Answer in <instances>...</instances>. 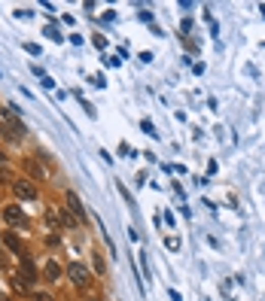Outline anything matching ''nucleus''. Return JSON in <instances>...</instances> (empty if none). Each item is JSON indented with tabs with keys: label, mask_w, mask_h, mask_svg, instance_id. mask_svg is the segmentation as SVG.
<instances>
[{
	"label": "nucleus",
	"mask_w": 265,
	"mask_h": 301,
	"mask_svg": "<svg viewBox=\"0 0 265 301\" xmlns=\"http://www.w3.org/2000/svg\"><path fill=\"white\" fill-rule=\"evenodd\" d=\"M3 134H6L9 140H21V137H24V125L15 119V110H12V107L3 110Z\"/></svg>",
	"instance_id": "1"
},
{
	"label": "nucleus",
	"mask_w": 265,
	"mask_h": 301,
	"mask_svg": "<svg viewBox=\"0 0 265 301\" xmlns=\"http://www.w3.org/2000/svg\"><path fill=\"white\" fill-rule=\"evenodd\" d=\"M3 244H6L15 256H21V253H24V250H21V241L15 238V231H6V235H3Z\"/></svg>",
	"instance_id": "7"
},
{
	"label": "nucleus",
	"mask_w": 265,
	"mask_h": 301,
	"mask_svg": "<svg viewBox=\"0 0 265 301\" xmlns=\"http://www.w3.org/2000/svg\"><path fill=\"white\" fill-rule=\"evenodd\" d=\"M24 49H27L31 55H40V46H37V43H24Z\"/></svg>",
	"instance_id": "13"
},
{
	"label": "nucleus",
	"mask_w": 265,
	"mask_h": 301,
	"mask_svg": "<svg viewBox=\"0 0 265 301\" xmlns=\"http://www.w3.org/2000/svg\"><path fill=\"white\" fill-rule=\"evenodd\" d=\"M12 192H15V198H21V201L37 198V186H34L31 180H15V183H12Z\"/></svg>",
	"instance_id": "3"
},
{
	"label": "nucleus",
	"mask_w": 265,
	"mask_h": 301,
	"mask_svg": "<svg viewBox=\"0 0 265 301\" xmlns=\"http://www.w3.org/2000/svg\"><path fill=\"white\" fill-rule=\"evenodd\" d=\"M3 219H6L9 225H24V210H21V207H6V210H3Z\"/></svg>",
	"instance_id": "5"
},
{
	"label": "nucleus",
	"mask_w": 265,
	"mask_h": 301,
	"mask_svg": "<svg viewBox=\"0 0 265 301\" xmlns=\"http://www.w3.org/2000/svg\"><path fill=\"white\" fill-rule=\"evenodd\" d=\"M46 222L58 231V225H61V213H58V210H52V207H46Z\"/></svg>",
	"instance_id": "8"
},
{
	"label": "nucleus",
	"mask_w": 265,
	"mask_h": 301,
	"mask_svg": "<svg viewBox=\"0 0 265 301\" xmlns=\"http://www.w3.org/2000/svg\"><path fill=\"white\" fill-rule=\"evenodd\" d=\"M46 274H49V280H58L61 277V268L55 262H46Z\"/></svg>",
	"instance_id": "10"
},
{
	"label": "nucleus",
	"mask_w": 265,
	"mask_h": 301,
	"mask_svg": "<svg viewBox=\"0 0 265 301\" xmlns=\"http://www.w3.org/2000/svg\"><path fill=\"white\" fill-rule=\"evenodd\" d=\"M34 298H37V301H52L49 295H34Z\"/></svg>",
	"instance_id": "14"
},
{
	"label": "nucleus",
	"mask_w": 265,
	"mask_h": 301,
	"mask_svg": "<svg viewBox=\"0 0 265 301\" xmlns=\"http://www.w3.org/2000/svg\"><path fill=\"white\" fill-rule=\"evenodd\" d=\"M24 171H27L34 180H43V177H46V168H43L37 158H24Z\"/></svg>",
	"instance_id": "6"
},
{
	"label": "nucleus",
	"mask_w": 265,
	"mask_h": 301,
	"mask_svg": "<svg viewBox=\"0 0 265 301\" xmlns=\"http://www.w3.org/2000/svg\"><path fill=\"white\" fill-rule=\"evenodd\" d=\"M67 277H70L73 286H79V289H85V286L92 283V271H89L85 265H79V262H70V265H67Z\"/></svg>",
	"instance_id": "2"
},
{
	"label": "nucleus",
	"mask_w": 265,
	"mask_h": 301,
	"mask_svg": "<svg viewBox=\"0 0 265 301\" xmlns=\"http://www.w3.org/2000/svg\"><path fill=\"white\" fill-rule=\"evenodd\" d=\"M0 301H9V298H6V295H0Z\"/></svg>",
	"instance_id": "15"
},
{
	"label": "nucleus",
	"mask_w": 265,
	"mask_h": 301,
	"mask_svg": "<svg viewBox=\"0 0 265 301\" xmlns=\"http://www.w3.org/2000/svg\"><path fill=\"white\" fill-rule=\"evenodd\" d=\"M67 207L73 210V216H76L79 222H85V207L79 204V198H76V192H67Z\"/></svg>",
	"instance_id": "4"
},
{
	"label": "nucleus",
	"mask_w": 265,
	"mask_h": 301,
	"mask_svg": "<svg viewBox=\"0 0 265 301\" xmlns=\"http://www.w3.org/2000/svg\"><path fill=\"white\" fill-rule=\"evenodd\" d=\"M165 247H168V250H180V241H177V238H168Z\"/></svg>",
	"instance_id": "12"
},
{
	"label": "nucleus",
	"mask_w": 265,
	"mask_h": 301,
	"mask_svg": "<svg viewBox=\"0 0 265 301\" xmlns=\"http://www.w3.org/2000/svg\"><path fill=\"white\" fill-rule=\"evenodd\" d=\"M61 225H67V228H76V225H79V219H76V216H70V210H67V213H61Z\"/></svg>",
	"instance_id": "9"
},
{
	"label": "nucleus",
	"mask_w": 265,
	"mask_h": 301,
	"mask_svg": "<svg viewBox=\"0 0 265 301\" xmlns=\"http://www.w3.org/2000/svg\"><path fill=\"white\" fill-rule=\"evenodd\" d=\"M92 262H95V271H98V274H104V271H107V268H104V262H101V256H98V253H95V259H92Z\"/></svg>",
	"instance_id": "11"
},
{
	"label": "nucleus",
	"mask_w": 265,
	"mask_h": 301,
	"mask_svg": "<svg viewBox=\"0 0 265 301\" xmlns=\"http://www.w3.org/2000/svg\"><path fill=\"white\" fill-rule=\"evenodd\" d=\"M0 164H3V152H0Z\"/></svg>",
	"instance_id": "16"
}]
</instances>
